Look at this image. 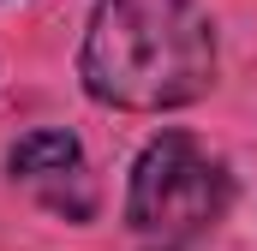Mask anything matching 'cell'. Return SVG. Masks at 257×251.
Here are the masks:
<instances>
[{"mask_svg": "<svg viewBox=\"0 0 257 251\" xmlns=\"http://www.w3.org/2000/svg\"><path fill=\"white\" fill-rule=\"evenodd\" d=\"M78 78L120 114L192 108L215 84V24L197 0H96Z\"/></svg>", "mask_w": 257, "mask_h": 251, "instance_id": "1", "label": "cell"}, {"mask_svg": "<svg viewBox=\"0 0 257 251\" xmlns=\"http://www.w3.org/2000/svg\"><path fill=\"white\" fill-rule=\"evenodd\" d=\"M233 203V174L192 132H156L126 180V227L144 251H192L221 227Z\"/></svg>", "mask_w": 257, "mask_h": 251, "instance_id": "2", "label": "cell"}, {"mask_svg": "<svg viewBox=\"0 0 257 251\" xmlns=\"http://www.w3.org/2000/svg\"><path fill=\"white\" fill-rule=\"evenodd\" d=\"M6 174L30 191L42 209H54L66 221H96L102 197H96V174L84 162V144L60 132V126H42V132H24L12 150H6Z\"/></svg>", "mask_w": 257, "mask_h": 251, "instance_id": "3", "label": "cell"}]
</instances>
